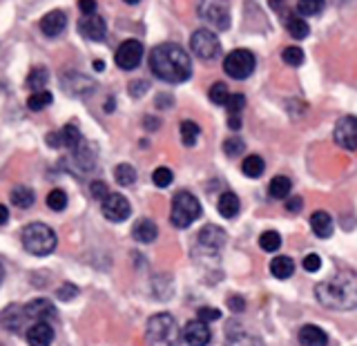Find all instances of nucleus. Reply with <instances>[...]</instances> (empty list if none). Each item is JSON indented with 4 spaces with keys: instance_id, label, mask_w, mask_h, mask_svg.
Returning <instances> with one entry per match:
<instances>
[{
    "instance_id": "c9c22d12",
    "label": "nucleus",
    "mask_w": 357,
    "mask_h": 346,
    "mask_svg": "<svg viewBox=\"0 0 357 346\" xmlns=\"http://www.w3.org/2000/svg\"><path fill=\"white\" fill-rule=\"evenodd\" d=\"M321 9H324V3H321V0H301V3H297V14H299L301 18L315 16V14H319Z\"/></svg>"
},
{
    "instance_id": "7c9ffc66",
    "label": "nucleus",
    "mask_w": 357,
    "mask_h": 346,
    "mask_svg": "<svg viewBox=\"0 0 357 346\" xmlns=\"http://www.w3.org/2000/svg\"><path fill=\"white\" fill-rule=\"evenodd\" d=\"M199 134H201V128L197 126L195 121H183L181 123V141L185 148H192V145L197 143L199 139Z\"/></svg>"
},
{
    "instance_id": "79ce46f5",
    "label": "nucleus",
    "mask_w": 357,
    "mask_h": 346,
    "mask_svg": "<svg viewBox=\"0 0 357 346\" xmlns=\"http://www.w3.org/2000/svg\"><path fill=\"white\" fill-rule=\"evenodd\" d=\"M221 317V313L217 310V308H210V306H201L199 308V313H197V319H201V322H215V319H219Z\"/></svg>"
},
{
    "instance_id": "aec40b11",
    "label": "nucleus",
    "mask_w": 357,
    "mask_h": 346,
    "mask_svg": "<svg viewBox=\"0 0 357 346\" xmlns=\"http://www.w3.org/2000/svg\"><path fill=\"white\" fill-rule=\"evenodd\" d=\"M156 234H159V228H156V223L152 219H139L132 228V237L139 243H152L156 239Z\"/></svg>"
},
{
    "instance_id": "3c124183",
    "label": "nucleus",
    "mask_w": 357,
    "mask_h": 346,
    "mask_svg": "<svg viewBox=\"0 0 357 346\" xmlns=\"http://www.w3.org/2000/svg\"><path fill=\"white\" fill-rule=\"evenodd\" d=\"M7 219H9V212H7V206H3V208H0V223L5 226Z\"/></svg>"
},
{
    "instance_id": "a18cd8bd",
    "label": "nucleus",
    "mask_w": 357,
    "mask_h": 346,
    "mask_svg": "<svg viewBox=\"0 0 357 346\" xmlns=\"http://www.w3.org/2000/svg\"><path fill=\"white\" fill-rule=\"evenodd\" d=\"M89 193L94 195V199H100V201H105V199L109 197V193H107V186H105L103 181H94L92 186H89Z\"/></svg>"
},
{
    "instance_id": "7ed1b4c3",
    "label": "nucleus",
    "mask_w": 357,
    "mask_h": 346,
    "mask_svg": "<svg viewBox=\"0 0 357 346\" xmlns=\"http://www.w3.org/2000/svg\"><path fill=\"white\" fill-rule=\"evenodd\" d=\"M20 241L25 246V250L36 255V257H45L54 253L56 243V232L47 226V223H27L20 232Z\"/></svg>"
},
{
    "instance_id": "9b49d317",
    "label": "nucleus",
    "mask_w": 357,
    "mask_h": 346,
    "mask_svg": "<svg viewBox=\"0 0 357 346\" xmlns=\"http://www.w3.org/2000/svg\"><path fill=\"white\" fill-rule=\"evenodd\" d=\"M100 210H103V215L109 219V221H114V223H121V221H126L130 215H132V206H130V201L123 197V195H109L105 201H100Z\"/></svg>"
},
{
    "instance_id": "412c9836",
    "label": "nucleus",
    "mask_w": 357,
    "mask_h": 346,
    "mask_svg": "<svg viewBox=\"0 0 357 346\" xmlns=\"http://www.w3.org/2000/svg\"><path fill=\"white\" fill-rule=\"evenodd\" d=\"M310 228H312V232L317 234V237L326 239V237H331V234H333V217L328 215L326 210L312 212V217H310Z\"/></svg>"
},
{
    "instance_id": "58836bf2",
    "label": "nucleus",
    "mask_w": 357,
    "mask_h": 346,
    "mask_svg": "<svg viewBox=\"0 0 357 346\" xmlns=\"http://www.w3.org/2000/svg\"><path fill=\"white\" fill-rule=\"evenodd\" d=\"M282 59H284V63L290 65V67H299L301 63H304V52H301L299 47H286V50L282 52Z\"/></svg>"
},
{
    "instance_id": "2f4dec72",
    "label": "nucleus",
    "mask_w": 357,
    "mask_h": 346,
    "mask_svg": "<svg viewBox=\"0 0 357 346\" xmlns=\"http://www.w3.org/2000/svg\"><path fill=\"white\" fill-rule=\"evenodd\" d=\"M208 96H210V100L215 105H228L230 98H232V94L228 92V85L226 83H215V85L210 87Z\"/></svg>"
},
{
    "instance_id": "4c0bfd02",
    "label": "nucleus",
    "mask_w": 357,
    "mask_h": 346,
    "mask_svg": "<svg viewBox=\"0 0 357 346\" xmlns=\"http://www.w3.org/2000/svg\"><path fill=\"white\" fill-rule=\"evenodd\" d=\"M152 181L156 188H167L174 181V174H172V170H167V167H156L152 172Z\"/></svg>"
},
{
    "instance_id": "20e7f679",
    "label": "nucleus",
    "mask_w": 357,
    "mask_h": 346,
    "mask_svg": "<svg viewBox=\"0 0 357 346\" xmlns=\"http://www.w3.org/2000/svg\"><path fill=\"white\" fill-rule=\"evenodd\" d=\"M148 335L150 346H178V326L170 313H156L148 319Z\"/></svg>"
},
{
    "instance_id": "0eeeda50",
    "label": "nucleus",
    "mask_w": 357,
    "mask_h": 346,
    "mask_svg": "<svg viewBox=\"0 0 357 346\" xmlns=\"http://www.w3.org/2000/svg\"><path fill=\"white\" fill-rule=\"evenodd\" d=\"M190 47H192V52L201 61H212L221 56V43L217 38V33L210 29H197L192 33V38H190Z\"/></svg>"
},
{
    "instance_id": "473e14b6",
    "label": "nucleus",
    "mask_w": 357,
    "mask_h": 346,
    "mask_svg": "<svg viewBox=\"0 0 357 346\" xmlns=\"http://www.w3.org/2000/svg\"><path fill=\"white\" fill-rule=\"evenodd\" d=\"M114 179L121 186H132L134 181H137V170H134L130 163H121L114 170Z\"/></svg>"
},
{
    "instance_id": "72a5a7b5",
    "label": "nucleus",
    "mask_w": 357,
    "mask_h": 346,
    "mask_svg": "<svg viewBox=\"0 0 357 346\" xmlns=\"http://www.w3.org/2000/svg\"><path fill=\"white\" fill-rule=\"evenodd\" d=\"M52 100H54V96L47 92V89H45V92H36V94H31L27 98V107L31 112H40V110H45L47 105H52Z\"/></svg>"
},
{
    "instance_id": "5701e85b",
    "label": "nucleus",
    "mask_w": 357,
    "mask_h": 346,
    "mask_svg": "<svg viewBox=\"0 0 357 346\" xmlns=\"http://www.w3.org/2000/svg\"><path fill=\"white\" fill-rule=\"evenodd\" d=\"M228 346H264V344L259 338H255V335L234 326V331L228 329Z\"/></svg>"
},
{
    "instance_id": "cd10ccee",
    "label": "nucleus",
    "mask_w": 357,
    "mask_h": 346,
    "mask_svg": "<svg viewBox=\"0 0 357 346\" xmlns=\"http://www.w3.org/2000/svg\"><path fill=\"white\" fill-rule=\"evenodd\" d=\"M290 188H293V183H290V179L288 176H275L271 186H268V193H271L273 199H286L290 195Z\"/></svg>"
},
{
    "instance_id": "f704fd0d",
    "label": "nucleus",
    "mask_w": 357,
    "mask_h": 346,
    "mask_svg": "<svg viewBox=\"0 0 357 346\" xmlns=\"http://www.w3.org/2000/svg\"><path fill=\"white\" fill-rule=\"evenodd\" d=\"M259 246H261V250H266V253H275V250H279V246H282V237H279V232L268 230L259 237Z\"/></svg>"
},
{
    "instance_id": "f03ea898",
    "label": "nucleus",
    "mask_w": 357,
    "mask_h": 346,
    "mask_svg": "<svg viewBox=\"0 0 357 346\" xmlns=\"http://www.w3.org/2000/svg\"><path fill=\"white\" fill-rule=\"evenodd\" d=\"M315 297L321 306L331 310L357 308V273L337 271L315 286Z\"/></svg>"
},
{
    "instance_id": "a878e982",
    "label": "nucleus",
    "mask_w": 357,
    "mask_h": 346,
    "mask_svg": "<svg viewBox=\"0 0 357 346\" xmlns=\"http://www.w3.org/2000/svg\"><path fill=\"white\" fill-rule=\"evenodd\" d=\"M33 201H36V195H33V190L27 188V186H16L11 190V204L18 206V208H31Z\"/></svg>"
},
{
    "instance_id": "39448f33",
    "label": "nucleus",
    "mask_w": 357,
    "mask_h": 346,
    "mask_svg": "<svg viewBox=\"0 0 357 346\" xmlns=\"http://www.w3.org/2000/svg\"><path fill=\"white\" fill-rule=\"evenodd\" d=\"M201 217V204L199 199L188 193V190H178L172 199V210H170V221L174 228H188Z\"/></svg>"
},
{
    "instance_id": "393cba45",
    "label": "nucleus",
    "mask_w": 357,
    "mask_h": 346,
    "mask_svg": "<svg viewBox=\"0 0 357 346\" xmlns=\"http://www.w3.org/2000/svg\"><path fill=\"white\" fill-rule=\"evenodd\" d=\"M271 273L277 279H288L290 275L295 273V262L290 260V257L279 255V257H275V260L271 262Z\"/></svg>"
},
{
    "instance_id": "dca6fc26",
    "label": "nucleus",
    "mask_w": 357,
    "mask_h": 346,
    "mask_svg": "<svg viewBox=\"0 0 357 346\" xmlns=\"http://www.w3.org/2000/svg\"><path fill=\"white\" fill-rule=\"evenodd\" d=\"M65 27H67V16L63 14V11H59V9H54V11H50V14H45L43 20H40V31L45 33V36H50V38L61 36V33L65 31Z\"/></svg>"
},
{
    "instance_id": "f3484780",
    "label": "nucleus",
    "mask_w": 357,
    "mask_h": 346,
    "mask_svg": "<svg viewBox=\"0 0 357 346\" xmlns=\"http://www.w3.org/2000/svg\"><path fill=\"white\" fill-rule=\"evenodd\" d=\"M29 346H50L54 342V329L50 322H36L27 331Z\"/></svg>"
},
{
    "instance_id": "6ab92c4d",
    "label": "nucleus",
    "mask_w": 357,
    "mask_h": 346,
    "mask_svg": "<svg viewBox=\"0 0 357 346\" xmlns=\"http://www.w3.org/2000/svg\"><path fill=\"white\" fill-rule=\"evenodd\" d=\"M299 344L301 346H326L328 335L319 326H315V324H306V326L299 331Z\"/></svg>"
},
{
    "instance_id": "c85d7f7f",
    "label": "nucleus",
    "mask_w": 357,
    "mask_h": 346,
    "mask_svg": "<svg viewBox=\"0 0 357 346\" xmlns=\"http://www.w3.org/2000/svg\"><path fill=\"white\" fill-rule=\"evenodd\" d=\"M61 137H63V145L65 148H70L72 152L78 148V145L83 143V137H81V130H78L74 123H67V126L61 130Z\"/></svg>"
},
{
    "instance_id": "37998d69",
    "label": "nucleus",
    "mask_w": 357,
    "mask_h": 346,
    "mask_svg": "<svg viewBox=\"0 0 357 346\" xmlns=\"http://www.w3.org/2000/svg\"><path fill=\"white\" fill-rule=\"evenodd\" d=\"M319 268H321V257H319V255L310 253V255L304 257V271H308V273H317Z\"/></svg>"
},
{
    "instance_id": "4be33fe9",
    "label": "nucleus",
    "mask_w": 357,
    "mask_h": 346,
    "mask_svg": "<svg viewBox=\"0 0 357 346\" xmlns=\"http://www.w3.org/2000/svg\"><path fill=\"white\" fill-rule=\"evenodd\" d=\"M217 208H219V215L226 217V219H234L239 215L241 204H239V197L234 193H223L217 201Z\"/></svg>"
},
{
    "instance_id": "8fccbe9b",
    "label": "nucleus",
    "mask_w": 357,
    "mask_h": 346,
    "mask_svg": "<svg viewBox=\"0 0 357 346\" xmlns=\"http://www.w3.org/2000/svg\"><path fill=\"white\" fill-rule=\"evenodd\" d=\"M301 206H304V199H299V197H290V199H286V210H290V212H299Z\"/></svg>"
},
{
    "instance_id": "a211bd4d",
    "label": "nucleus",
    "mask_w": 357,
    "mask_h": 346,
    "mask_svg": "<svg viewBox=\"0 0 357 346\" xmlns=\"http://www.w3.org/2000/svg\"><path fill=\"white\" fill-rule=\"evenodd\" d=\"M25 319H29L27 313H25V306L11 304L3 310V324H5V329L11 333H18L22 329V324H25Z\"/></svg>"
},
{
    "instance_id": "f257e3e1",
    "label": "nucleus",
    "mask_w": 357,
    "mask_h": 346,
    "mask_svg": "<svg viewBox=\"0 0 357 346\" xmlns=\"http://www.w3.org/2000/svg\"><path fill=\"white\" fill-rule=\"evenodd\" d=\"M150 70L165 83H185L192 74V61L176 43H161L150 52Z\"/></svg>"
},
{
    "instance_id": "1a4fd4ad",
    "label": "nucleus",
    "mask_w": 357,
    "mask_h": 346,
    "mask_svg": "<svg viewBox=\"0 0 357 346\" xmlns=\"http://www.w3.org/2000/svg\"><path fill=\"white\" fill-rule=\"evenodd\" d=\"M197 14L210 25H215V29L226 31L230 27V11L223 3H201L197 7Z\"/></svg>"
},
{
    "instance_id": "e433bc0d",
    "label": "nucleus",
    "mask_w": 357,
    "mask_h": 346,
    "mask_svg": "<svg viewBox=\"0 0 357 346\" xmlns=\"http://www.w3.org/2000/svg\"><path fill=\"white\" fill-rule=\"evenodd\" d=\"M47 206H50V210H54V212H61V210H65L67 208V195L63 193V190H52V193L47 195Z\"/></svg>"
},
{
    "instance_id": "a19ab883",
    "label": "nucleus",
    "mask_w": 357,
    "mask_h": 346,
    "mask_svg": "<svg viewBox=\"0 0 357 346\" xmlns=\"http://www.w3.org/2000/svg\"><path fill=\"white\" fill-rule=\"evenodd\" d=\"M243 148H245V145H243L241 139H228L226 143H223V152H226L228 156H232V159H234V156H239L243 152Z\"/></svg>"
},
{
    "instance_id": "49530a36",
    "label": "nucleus",
    "mask_w": 357,
    "mask_h": 346,
    "mask_svg": "<svg viewBox=\"0 0 357 346\" xmlns=\"http://www.w3.org/2000/svg\"><path fill=\"white\" fill-rule=\"evenodd\" d=\"M228 306H230V310H234V313H243V308H245V299L239 297V295H232V297H228Z\"/></svg>"
},
{
    "instance_id": "f8f14e48",
    "label": "nucleus",
    "mask_w": 357,
    "mask_h": 346,
    "mask_svg": "<svg viewBox=\"0 0 357 346\" xmlns=\"http://www.w3.org/2000/svg\"><path fill=\"white\" fill-rule=\"evenodd\" d=\"M183 340L188 342V346H208L212 340L210 326L201 319H190L183 329Z\"/></svg>"
},
{
    "instance_id": "9d476101",
    "label": "nucleus",
    "mask_w": 357,
    "mask_h": 346,
    "mask_svg": "<svg viewBox=\"0 0 357 346\" xmlns=\"http://www.w3.org/2000/svg\"><path fill=\"white\" fill-rule=\"evenodd\" d=\"M335 143L344 150H357V119L355 116H342L335 123Z\"/></svg>"
},
{
    "instance_id": "b1692460",
    "label": "nucleus",
    "mask_w": 357,
    "mask_h": 346,
    "mask_svg": "<svg viewBox=\"0 0 357 346\" xmlns=\"http://www.w3.org/2000/svg\"><path fill=\"white\" fill-rule=\"evenodd\" d=\"M286 29H288V33L293 38H297V40H301V38H306L308 33H310V27H308V22L301 18L299 14H290L288 18H286Z\"/></svg>"
},
{
    "instance_id": "423d86ee",
    "label": "nucleus",
    "mask_w": 357,
    "mask_h": 346,
    "mask_svg": "<svg viewBox=\"0 0 357 346\" xmlns=\"http://www.w3.org/2000/svg\"><path fill=\"white\" fill-rule=\"evenodd\" d=\"M257 67V59L250 50H234L223 59V72L234 81H245Z\"/></svg>"
},
{
    "instance_id": "4468645a",
    "label": "nucleus",
    "mask_w": 357,
    "mask_h": 346,
    "mask_svg": "<svg viewBox=\"0 0 357 346\" xmlns=\"http://www.w3.org/2000/svg\"><path fill=\"white\" fill-rule=\"evenodd\" d=\"M78 31L83 33L87 40H103L107 33V22L100 18L98 14L94 16H85L81 22H78Z\"/></svg>"
},
{
    "instance_id": "6e6552de",
    "label": "nucleus",
    "mask_w": 357,
    "mask_h": 346,
    "mask_svg": "<svg viewBox=\"0 0 357 346\" xmlns=\"http://www.w3.org/2000/svg\"><path fill=\"white\" fill-rule=\"evenodd\" d=\"M114 61L116 65L121 67V70H137V67L141 65L143 61V45L139 40H126L119 45V50L114 54Z\"/></svg>"
},
{
    "instance_id": "de8ad7c7",
    "label": "nucleus",
    "mask_w": 357,
    "mask_h": 346,
    "mask_svg": "<svg viewBox=\"0 0 357 346\" xmlns=\"http://www.w3.org/2000/svg\"><path fill=\"white\" fill-rule=\"evenodd\" d=\"M145 89H150V83H148V81H134V83L130 85L132 96H141V94H145Z\"/></svg>"
},
{
    "instance_id": "bb28decb",
    "label": "nucleus",
    "mask_w": 357,
    "mask_h": 346,
    "mask_svg": "<svg viewBox=\"0 0 357 346\" xmlns=\"http://www.w3.org/2000/svg\"><path fill=\"white\" fill-rule=\"evenodd\" d=\"M266 170V163L259 154H250V156H245L243 163H241V172L245 176H250V179H257V176H261Z\"/></svg>"
},
{
    "instance_id": "2eb2a0df",
    "label": "nucleus",
    "mask_w": 357,
    "mask_h": 346,
    "mask_svg": "<svg viewBox=\"0 0 357 346\" xmlns=\"http://www.w3.org/2000/svg\"><path fill=\"white\" fill-rule=\"evenodd\" d=\"M25 313H27V317L33 319V322H52L56 319V308L50 299H31L29 304L25 306Z\"/></svg>"
},
{
    "instance_id": "09e8293b",
    "label": "nucleus",
    "mask_w": 357,
    "mask_h": 346,
    "mask_svg": "<svg viewBox=\"0 0 357 346\" xmlns=\"http://www.w3.org/2000/svg\"><path fill=\"white\" fill-rule=\"evenodd\" d=\"M78 9H81L85 16H94L96 14V3H94V0H81V3H78Z\"/></svg>"
},
{
    "instance_id": "c756f323",
    "label": "nucleus",
    "mask_w": 357,
    "mask_h": 346,
    "mask_svg": "<svg viewBox=\"0 0 357 346\" xmlns=\"http://www.w3.org/2000/svg\"><path fill=\"white\" fill-rule=\"evenodd\" d=\"M47 70L45 67H36V70H31L29 76H27V87L31 89V94L36 92H45V83H47Z\"/></svg>"
},
{
    "instance_id": "ea45409f",
    "label": "nucleus",
    "mask_w": 357,
    "mask_h": 346,
    "mask_svg": "<svg viewBox=\"0 0 357 346\" xmlns=\"http://www.w3.org/2000/svg\"><path fill=\"white\" fill-rule=\"evenodd\" d=\"M243 105H245V96H243V94H232L230 103H228V112H230V116H232V119H239V114H241Z\"/></svg>"
},
{
    "instance_id": "ddd939ff",
    "label": "nucleus",
    "mask_w": 357,
    "mask_h": 346,
    "mask_svg": "<svg viewBox=\"0 0 357 346\" xmlns=\"http://www.w3.org/2000/svg\"><path fill=\"white\" fill-rule=\"evenodd\" d=\"M223 243H226V232H223V228L215 226V223H210V226L201 228V232H199V246L206 253H219L223 248Z\"/></svg>"
},
{
    "instance_id": "c03bdc74",
    "label": "nucleus",
    "mask_w": 357,
    "mask_h": 346,
    "mask_svg": "<svg viewBox=\"0 0 357 346\" xmlns=\"http://www.w3.org/2000/svg\"><path fill=\"white\" fill-rule=\"evenodd\" d=\"M56 295H59V299H63V301H70L72 297L78 295V288L74 284H63L59 290H56Z\"/></svg>"
}]
</instances>
